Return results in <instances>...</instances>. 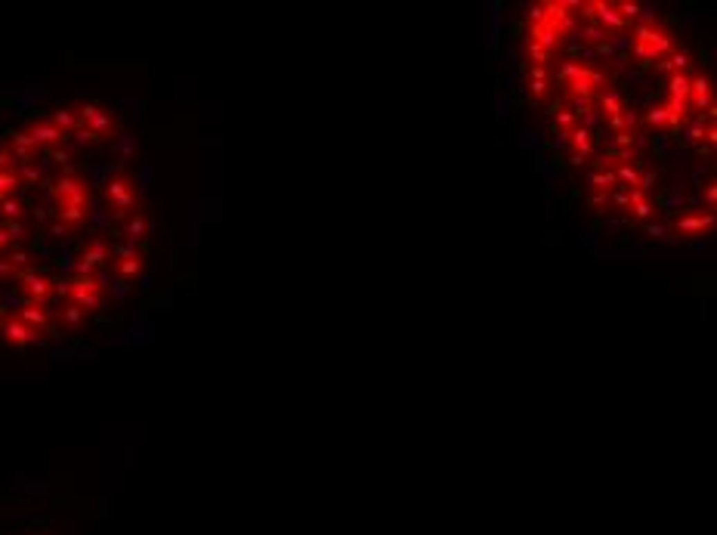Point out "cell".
<instances>
[]
</instances>
